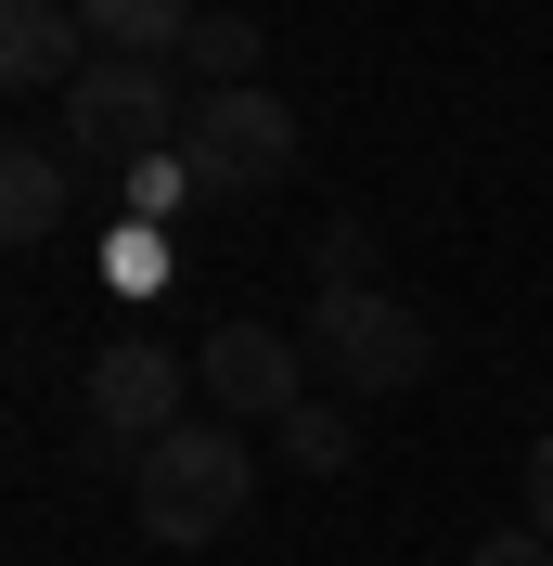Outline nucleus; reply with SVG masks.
I'll return each instance as SVG.
<instances>
[{
	"instance_id": "nucleus-8",
	"label": "nucleus",
	"mask_w": 553,
	"mask_h": 566,
	"mask_svg": "<svg viewBox=\"0 0 553 566\" xmlns=\"http://www.w3.org/2000/svg\"><path fill=\"white\" fill-rule=\"evenodd\" d=\"M65 207H77L65 155H52V142H0V245H52Z\"/></svg>"
},
{
	"instance_id": "nucleus-15",
	"label": "nucleus",
	"mask_w": 553,
	"mask_h": 566,
	"mask_svg": "<svg viewBox=\"0 0 553 566\" xmlns=\"http://www.w3.org/2000/svg\"><path fill=\"white\" fill-rule=\"evenodd\" d=\"M168 271V232H155V219H129V232H116V283H155Z\"/></svg>"
},
{
	"instance_id": "nucleus-10",
	"label": "nucleus",
	"mask_w": 553,
	"mask_h": 566,
	"mask_svg": "<svg viewBox=\"0 0 553 566\" xmlns=\"http://www.w3.org/2000/svg\"><path fill=\"white\" fill-rule=\"evenodd\" d=\"M258 52H271V39H258V13H194V39H180V65L207 77V91H258Z\"/></svg>"
},
{
	"instance_id": "nucleus-4",
	"label": "nucleus",
	"mask_w": 553,
	"mask_h": 566,
	"mask_svg": "<svg viewBox=\"0 0 553 566\" xmlns=\"http://www.w3.org/2000/svg\"><path fill=\"white\" fill-rule=\"evenodd\" d=\"M180 155H194V180H207L219 207H232V193H271V180L296 168V104H283V91H194Z\"/></svg>"
},
{
	"instance_id": "nucleus-14",
	"label": "nucleus",
	"mask_w": 553,
	"mask_h": 566,
	"mask_svg": "<svg viewBox=\"0 0 553 566\" xmlns=\"http://www.w3.org/2000/svg\"><path fill=\"white\" fill-rule=\"evenodd\" d=\"M463 566H553V541H541V528H528V515H515V528H489V541H477V554H463Z\"/></svg>"
},
{
	"instance_id": "nucleus-5",
	"label": "nucleus",
	"mask_w": 553,
	"mask_h": 566,
	"mask_svg": "<svg viewBox=\"0 0 553 566\" xmlns=\"http://www.w3.org/2000/svg\"><path fill=\"white\" fill-rule=\"evenodd\" d=\"M194 387H207L219 424H283L310 399V348H296L283 322H219L207 348H194Z\"/></svg>"
},
{
	"instance_id": "nucleus-16",
	"label": "nucleus",
	"mask_w": 553,
	"mask_h": 566,
	"mask_svg": "<svg viewBox=\"0 0 553 566\" xmlns=\"http://www.w3.org/2000/svg\"><path fill=\"white\" fill-rule=\"evenodd\" d=\"M528 528L553 541V438H541V451H528Z\"/></svg>"
},
{
	"instance_id": "nucleus-13",
	"label": "nucleus",
	"mask_w": 553,
	"mask_h": 566,
	"mask_svg": "<svg viewBox=\"0 0 553 566\" xmlns=\"http://www.w3.org/2000/svg\"><path fill=\"white\" fill-rule=\"evenodd\" d=\"M310 271H322V296H335V283H374V232H361V219H322V232H310Z\"/></svg>"
},
{
	"instance_id": "nucleus-3",
	"label": "nucleus",
	"mask_w": 553,
	"mask_h": 566,
	"mask_svg": "<svg viewBox=\"0 0 553 566\" xmlns=\"http://www.w3.org/2000/svg\"><path fill=\"white\" fill-rule=\"evenodd\" d=\"M180 116H194V104H180V77L142 65V52H91V65H77V91H65V142H77V155H104V168L168 155Z\"/></svg>"
},
{
	"instance_id": "nucleus-7",
	"label": "nucleus",
	"mask_w": 553,
	"mask_h": 566,
	"mask_svg": "<svg viewBox=\"0 0 553 566\" xmlns=\"http://www.w3.org/2000/svg\"><path fill=\"white\" fill-rule=\"evenodd\" d=\"M77 13L65 0H0V77H13V91H77V65H91V52H77Z\"/></svg>"
},
{
	"instance_id": "nucleus-11",
	"label": "nucleus",
	"mask_w": 553,
	"mask_h": 566,
	"mask_svg": "<svg viewBox=\"0 0 553 566\" xmlns=\"http://www.w3.org/2000/svg\"><path fill=\"white\" fill-rule=\"evenodd\" d=\"M347 463H361V424L335 399H296L283 412V476H347Z\"/></svg>"
},
{
	"instance_id": "nucleus-9",
	"label": "nucleus",
	"mask_w": 553,
	"mask_h": 566,
	"mask_svg": "<svg viewBox=\"0 0 553 566\" xmlns=\"http://www.w3.org/2000/svg\"><path fill=\"white\" fill-rule=\"evenodd\" d=\"M194 13L207 0H77V27L104 39V52H142V65H168L180 39H194Z\"/></svg>"
},
{
	"instance_id": "nucleus-2",
	"label": "nucleus",
	"mask_w": 553,
	"mask_h": 566,
	"mask_svg": "<svg viewBox=\"0 0 553 566\" xmlns=\"http://www.w3.org/2000/svg\"><path fill=\"white\" fill-rule=\"evenodd\" d=\"M296 348H310L347 399H413L425 374H438V322H425L413 296H386V283H335V296H310Z\"/></svg>"
},
{
	"instance_id": "nucleus-6",
	"label": "nucleus",
	"mask_w": 553,
	"mask_h": 566,
	"mask_svg": "<svg viewBox=\"0 0 553 566\" xmlns=\"http://www.w3.org/2000/svg\"><path fill=\"white\" fill-rule=\"evenodd\" d=\"M77 412H91V438H116V451H155L180 424V348H155V335H116V348H91V387H77Z\"/></svg>"
},
{
	"instance_id": "nucleus-12",
	"label": "nucleus",
	"mask_w": 553,
	"mask_h": 566,
	"mask_svg": "<svg viewBox=\"0 0 553 566\" xmlns=\"http://www.w3.org/2000/svg\"><path fill=\"white\" fill-rule=\"evenodd\" d=\"M116 193H129V219H155V232H168L180 207H207V180H194V155H142V168H116Z\"/></svg>"
},
{
	"instance_id": "nucleus-1",
	"label": "nucleus",
	"mask_w": 553,
	"mask_h": 566,
	"mask_svg": "<svg viewBox=\"0 0 553 566\" xmlns=\"http://www.w3.org/2000/svg\"><path fill=\"white\" fill-rule=\"evenodd\" d=\"M244 502H258V451H244L219 412L168 424V438L142 451V476H129V515H142L155 554H207L219 528H244Z\"/></svg>"
}]
</instances>
